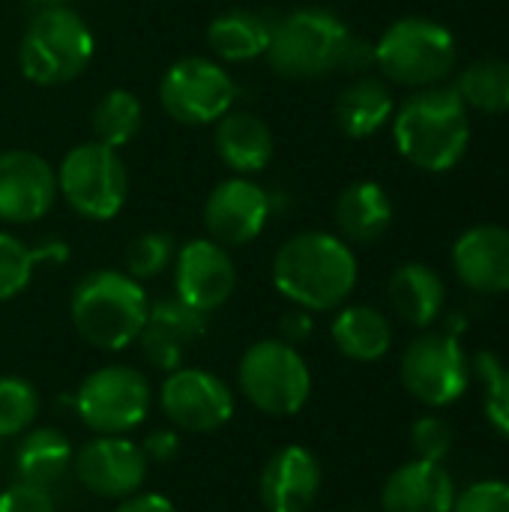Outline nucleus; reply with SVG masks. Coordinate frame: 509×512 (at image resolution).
Instances as JSON below:
<instances>
[{
    "label": "nucleus",
    "instance_id": "f257e3e1",
    "mask_svg": "<svg viewBox=\"0 0 509 512\" xmlns=\"http://www.w3.org/2000/svg\"><path fill=\"white\" fill-rule=\"evenodd\" d=\"M267 63L291 81H312L330 72H363L375 63V45L348 30L330 9L303 6L273 24Z\"/></svg>",
    "mask_w": 509,
    "mask_h": 512
},
{
    "label": "nucleus",
    "instance_id": "f03ea898",
    "mask_svg": "<svg viewBox=\"0 0 509 512\" xmlns=\"http://www.w3.org/2000/svg\"><path fill=\"white\" fill-rule=\"evenodd\" d=\"M357 255L330 231H300L273 255V285L297 309L330 312L357 288Z\"/></svg>",
    "mask_w": 509,
    "mask_h": 512
},
{
    "label": "nucleus",
    "instance_id": "7ed1b4c3",
    "mask_svg": "<svg viewBox=\"0 0 509 512\" xmlns=\"http://www.w3.org/2000/svg\"><path fill=\"white\" fill-rule=\"evenodd\" d=\"M393 138L414 168L450 171L462 162L471 141L468 105L456 87H423L393 111Z\"/></svg>",
    "mask_w": 509,
    "mask_h": 512
},
{
    "label": "nucleus",
    "instance_id": "20e7f679",
    "mask_svg": "<svg viewBox=\"0 0 509 512\" xmlns=\"http://www.w3.org/2000/svg\"><path fill=\"white\" fill-rule=\"evenodd\" d=\"M150 312V297L126 270H90L69 297V318L75 333L108 354L138 342Z\"/></svg>",
    "mask_w": 509,
    "mask_h": 512
},
{
    "label": "nucleus",
    "instance_id": "39448f33",
    "mask_svg": "<svg viewBox=\"0 0 509 512\" xmlns=\"http://www.w3.org/2000/svg\"><path fill=\"white\" fill-rule=\"evenodd\" d=\"M96 39L87 21L63 6H42L18 45V66L27 81L39 87H60L75 81L93 60Z\"/></svg>",
    "mask_w": 509,
    "mask_h": 512
},
{
    "label": "nucleus",
    "instance_id": "423d86ee",
    "mask_svg": "<svg viewBox=\"0 0 509 512\" xmlns=\"http://www.w3.org/2000/svg\"><path fill=\"white\" fill-rule=\"evenodd\" d=\"M237 384L246 402L267 417H294L312 396V372L300 348L282 339L249 345L237 366Z\"/></svg>",
    "mask_w": 509,
    "mask_h": 512
},
{
    "label": "nucleus",
    "instance_id": "0eeeda50",
    "mask_svg": "<svg viewBox=\"0 0 509 512\" xmlns=\"http://www.w3.org/2000/svg\"><path fill=\"white\" fill-rule=\"evenodd\" d=\"M375 66L393 84L435 87L456 66V39L432 18H399L375 42Z\"/></svg>",
    "mask_w": 509,
    "mask_h": 512
},
{
    "label": "nucleus",
    "instance_id": "6e6552de",
    "mask_svg": "<svg viewBox=\"0 0 509 512\" xmlns=\"http://www.w3.org/2000/svg\"><path fill=\"white\" fill-rule=\"evenodd\" d=\"M54 171L63 201L90 222L114 219L129 198V171L120 150L99 141L72 147Z\"/></svg>",
    "mask_w": 509,
    "mask_h": 512
},
{
    "label": "nucleus",
    "instance_id": "1a4fd4ad",
    "mask_svg": "<svg viewBox=\"0 0 509 512\" xmlns=\"http://www.w3.org/2000/svg\"><path fill=\"white\" fill-rule=\"evenodd\" d=\"M75 414L96 435H126L138 429L153 408V387L135 366L93 369L75 390Z\"/></svg>",
    "mask_w": 509,
    "mask_h": 512
},
{
    "label": "nucleus",
    "instance_id": "9d476101",
    "mask_svg": "<svg viewBox=\"0 0 509 512\" xmlns=\"http://www.w3.org/2000/svg\"><path fill=\"white\" fill-rule=\"evenodd\" d=\"M237 84L213 57H180L159 81L165 114L183 126H210L234 108Z\"/></svg>",
    "mask_w": 509,
    "mask_h": 512
},
{
    "label": "nucleus",
    "instance_id": "9b49d317",
    "mask_svg": "<svg viewBox=\"0 0 509 512\" xmlns=\"http://www.w3.org/2000/svg\"><path fill=\"white\" fill-rule=\"evenodd\" d=\"M405 390L429 405L447 408L459 402L471 384V360L453 333H423L402 354Z\"/></svg>",
    "mask_w": 509,
    "mask_h": 512
},
{
    "label": "nucleus",
    "instance_id": "f8f14e48",
    "mask_svg": "<svg viewBox=\"0 0 509 512\" xmlns=\"http://www.w3.org/2000/svg\"><path fill=\"white\" fill-rule=\"evenodd\" d=\"M159 408L168 417L171 429L189 435H210L231 423L234 393L231 387L198 366H180L168 372L159 387Z\"/></svg>",
    "mask_w": 509,
    "mask_h": 512
},
{
    "label": "nucleus",
    "instance_id": "ddd939ff",
    "mask_svg": "<svg viewBox=\"0 0 509 512\" xmlns=\"http://www.w3.org/2000/svg\"><path fill=\"white\" fill-rule=\"evenodd\" d=\"M72 471L90 495L123 501L144 489L150 465L141 447L126 435H96L78 447Z\"/></svg>",
    "mask_w": 509,
    "mask_h": 512
},
{
    "label": "nucleus",
    "instance_id": "4468645a",
    "mask_svg": "<svg viewBox=\"0 0 509 512\" xmlns=\"http://www.w3.org/2000/svg\"><path fill=\"white\" fill-rule=\"evenodd\" d=\"M273 213L270 195L252 177H228L213 186L204 201V228L207 237L225 249L246 246L261 237Z\"/></svg>",
    "mask_w": 509,
    "mask_h": 512
},
{
    "label": "nucleus",
    "instance_id": "2eb2a0df",
    "mask_svg": "<svg viewBox=\"0 0 509 512\" xmlns=\"http://www.w3.org/2000/svg\"><path fill=\"white\" fill-rule=\"evenodd\" d=\"M237 288V267L225 246L210 237H195L177 246L174 258V297L210 315L222 309Z\"/></svg>",
    "mask_w": 509,
    "mask_h": 512
},
{
    "label": "nucleus",
    "instance_id": "dca6fc26",
    "mask_svg": "<svg viewBox=\"0 0 509 512\" xmlns=\"http://www.w3.org/2000/svg\"><path fill=\"white\" fill-rule=\"evenodd\" d=\"M57 195V171L45 156L33 150L0 153V222H39L51 213Z\"/></svg>",
    "mask_w": 509,
    "mask_h": 512
},
{
    "label": "nucleus",
    "instance_id": "f3484780",
    "mask_svg": "<svg viewBox=\"0 0 509 512\" xmlns=\"http://www.w3.org/2000/svg\"><path fill=\"white\" fill-rule=\"evenodd\" d=\"M207 333V315L186 306L177 297H165L150 303L147 324L138 336L141 357L156 372H177L186 363L192 345H198Z\"/></svg>",
    "mask_w": 509,
    "mask_h": 512
},
{
    "label": "nucleus",
    "instance_id": "a211bd4d",
    "mask_svg": "<svg viewBox=\"0 0 509 512\" xmlns=\"http://www.w3.org/2000/svg\"><path fill=\"white\" fill-rule=\"evenodd\" d=\"M324 471L312 450L300 444L279 447L261 468L258 498L267 512H309L321 495Z\"/></svg>",
    "mask_w": 509,
    "mask_h": 512
},
{
    "label": "nucleus",
    "instance_id": "6ab92c4d",
    "mask_svg": "<svg viewBox=\"0 0 509 512\" xmlns=\"http://www.w3.org/2000/svg\"><path fill=\"white\" fill-rule=\"evenodd\" d=\"M453 267L462 285L477 294L509 291V228L477 225L453 246Z\"/></svg>",
    "mask_w": 509,
    "mask_h": 512
},
{
    "label": "nucleus",
    "instance_id": "aec40b11",
    "mask_svg": "<svg viewBox=\"0 0 509 512\" xmlns=\"http://www.w3.org/2000/svg\"><path fill=\"white\" fill-rule=\"evenodd\" d=\"M456 495V483L444 465L414 459L387 477L381 512H453Z\"/></svg>",
    "mask_w": 509,
    "mask_h": 512
},
{
    "label": "nucleus",
    "instance_id": "412c9836",
    "mask_svg": "<svg viewBox=\"0 0 509 512\" xmlns=\"http://www.w3.org/2000/svg\"><path fill=\"white\" fill-rule=\"evenodd\" d=\"M213 144H216V156L222 159V165L240 177H252L264 171L276 147L273 129L267 126V120L240 108H231L228 114L216 120Z\"/></svg>",
    "mask_w": 509,
    "mask_h": 512
},
{
    "label": "nucleus",
    "instance_id": "4be33fe9",
    "mask_svg": "<svg viewBox=\"0 0 509 512\" xmlns=\"http://www.w3.org/2000/svg\"><path fill=\"white\" fill-rule=\"evenodd\" d=\"M393 222V201L375 180L351 183L336 201V225L345 243L369 246L387 234Z\"/></svg>",
    "mask_w": 509,
    "mask_h": 512
},
{
    "label": "nucleus",
    "instance_id": "5701e85b",
    "mask_svg": "<svg viewBox=\"0 0 509 512\" xmlns=\"http://www.w3.org/2000/svg\"><path fill=\"white\" fill-rule=\"evenodd\" d=\"M387 297H390L393 312L405 324H411V327H429L444 312L447 288H444V279L429 264L411 261V264H402L390 276Z\"/></svg>",
    "mask_w": 509,
    "mask_h": 512
},
{
    "label": "nucleus",
    "instance_id": "b1692460",
    "mask_svg": "<svg viewBox=\"0 0 509 512\" xmlns=\"http://www.w3.org/2000/svg\"><path fill=\"white\" fill-rule=\"evenodd\" d=\"M330 336H333V345L339 348V354L354 363H375V360L387 357V351L393 345L390 318L381 309L366 306V303L342 306L330 324Z\"/></svg>",
    "mask_w": 509,
    "mask_h": 512
},
{
    "label": "nucleus",
    "instance_id": "393cba45",
    "mask_svg": "<svg viewBox=\"0 0 509 512\" xmlns=\"http://www.w3.org/2000/svg\"><path fill=\"white\" fill-rule=\"evenodd\" d=\"M273 24L276 21L255 9H228L210 21L207 45L225 63H249L267 54Z\"/></svg>",
    "mask_w": 509,
    "mask_h": 512
},
{
    "label": "nucleus",
    "instance_id": "a878e982",
    "mask_svg": "<svg viewBox=\"0 0 509 512\" xmlns=\"http://www.w3.org/2000/svg\"><path fill=\"white\" fill-rule=\"evenodd\" d=\"M72 459H75V447L60 429L54 426L27 429L15 450V474L24 483L51 489L72 471Z\"/></svg>",
    "mask_w": 509,
    "mask_h": 512
},
{
    "label": "nucleus",
    "instance_id": "bb28decb",
    "mask_svg": "<svg viewBox=\"0 0 509 512\" xmlns=\"http://www.w3.org/2000/svg\"><path fill=\"white\" fill-rule=\"evenodd\" d=\"M393 93L381 78L360 75L336 99V123L348 138H369L393 120Z\"/></svg>",
    "mask_w": 509,
    "mask_h": 512
},
{
    "label": "nucleus",
    "instance_id": "cd10ccee",
    "mask_svg": "<svg viewBox=\"0 0 509 512\" xmlns=\"http://www.w3.org/2000/svg\"><path fill=\"white\" fill-rule=\"evenodd\" d=\"M141 126H144V105L132 90H123V87L108 90L96 102L93 117H90L93 141L114 147V150H123L126 144H132Z\"/></svg>",
    "mask_w": 509,
    "mask_h": 512
},
{
    "label": "nucleus",
    "instance_id": "c85d7f7f",
    "mask_svg": "<svg viewBox=\"0 0 509 512\" xmlns=\"http://www.w3.org/2000/svg\"><path fill=\"white\" fill-rule=\"evenodd\" d=\"M456 93L465 105L483 114H507L509 111V60H477L471 63L456 84Z\"/></svg>",
    "mask_w": 509,
    "mask_h": 512
},
{
    "label": "nucleus",
    "instance_id": "c756f323",
    "mask_svg": "<svg viewBox=\"0 0 509 512\" xmlns=\"http://www.w3.org/2000/svg\"><path fill=\"white\" fill-rule=\"evenodd\" d=\"M177 258V240L168 231H141L138 237L129 240L126 252H123V270L138 279H156L162 276L168 267H174Z\"/></svg>",
    "mask_w": 509,
    "mask_h": 512
},
{
    "label": "nucleus",
    "instance_id": "7c9ffc66",
    "mask_svg": "<svg viewBox=\"0 0 509 512\" xmlns=\"http://www.w3.org/2000/svg\"><path fill=\"white\" fill-rule=\"evenodd\" d=\"M39 417V393L21 375H0V438H18Z\"/></svg>",
    "mask_w": 509,
    "mask_h": 512
},
{
    "label": "nucleus",
    "instance_id": "2f4dec72",
    "mask_svg": "<svg viewBox=\"0 0 509 512\" xmlns=\"http://www.w3.org/2000/svg\"><path fill=\"white\" fill-rule=\"evenodd\" d=\"M474 372L483 381V411L498 435L509 441V366L495 354L480 351L474 357Z\"/></svg>",
    "mask_w": 509,
    "mask_h": 512
},
{
    "label": "nucleus",
    "instance_id": "473e14b6",
    "mask_svg": "<svg viewBox=\"0 0 509 512\" xmlns=\"http://www.w3.org/2000/svg\"><path fill=\"white\" fill-rule=\"evenodd\" d=\"M33 249L21 243L15 234L0 231V303L15 300L33 282Z\"/></svg>",
    "mask_w": 509,
    "mask_h": 512
},
{
    "label": "nucleus",
    "instance_id": "72a5a7b5",
    "mask_svg": "<svg viewBox=\"0 0 509 512\" xmlns=\"http://www.w3.org/2000/svg\"><path fill=\"white\" fill-rule=\"evenodd\" d=\"M411 450H414V459H423V462H435L441 465L450 450H453V429L447 420L429 414V417H420L411 429Z\"/></svg>",
    "mask_w": 509,
    "mask_h": 512
},
{
    "label": "nucleus",
    "instance_id": "f704fd0d",
    "mask_svg": "<svg viewBox=\"0 0 509 512\" xmlns=\"http://www.w3.org/2000/svg\"><path fill=\"white\" fill-rule=\"evenodd\" d=\"M453 512H509V483L483 480L456 495Z\"/></svg>",
    "mask_w": 509,
    "mask_h": 512
},
{
    "label": "nucleus",
    "instance_id": "c9c22d12",
    "mask_svg": "<svg viewBox=\"0 0 509 512\" xmlns=\"http://www.w3.org/2000/svg\"><path fill=\"white\" fill-rule=\"evenodd\" d=\"M0 512H57V504L45 486L15 480L6 492H0Z\"/></svg>",
    "mask_w": 509,
    "mask_h": 512
},
{
    "label": "nucleus",
    "instance_id": "e433bc0d",
    "mask_svg": "<svg viewBox=\"0 0 509 512\" xmlns=\"http://www.w3.org/2000/svg\"><path fill=\"white\" fill-rule=\"evenodd\" d=\"M147 465H168L180 456V435L177 429H153L147 432V438L138 444Z\"/></svg>",
    "mask_w": 509,
    "mask_h": 512
},
{
    "label": "nucleus",
    "instance_id": "4c0bfd02",
    "mask_svg": "<svg viewBox=\"0 0 509 512\" xmlns=\"http://www.w3.org/2000/svg\"><path fill=\"white\" fill-rule=\"evenodd\" d=\"M312 330H315V321H312V312L306 309H288L282 318H279V339L300 348L312 339Z\"/></svg>",
    "mask_w": 509,
    "mask_h": 512
},
{
    "label": "nucleus",
    "instance_id": "58836bf2",
    "mask_svg": "<svg viewBox=\"0 0 509 512\" xmlns=\"http://www.w3.org/2000/svg\"><path fill=\"white\" fill-rule=\"evenodd\" d=\"M114 512H177V507L171 504V498L159 495V492H135L123 501H117Z\"/></svg>",
    "mask_w": 509,
    "mask_h": 512
},
{
    "label": "nucleus",
    "instance_id": "ea45409f",
    "mask_svg": "<svg viewBox=\"0 0 509 512\" xmlns=\"http://www.w3.org/2000/svg\"><path fill=\"white\" fill-rule=\"evenodd\" d=\"M30 249H33V261H36V267H39V264H48V261L63 264V261H66V255H69V249H66L60 240L42 243V246H30Z\"/></svg>",
    "mask_w": 509,
    "mask_h": 512
},
{
    "label": "nucleus",
    "instance_id": "a19ab883",
    "mask_svg": "<svg viewBox=\"0 0 509 512\" xmlns=\"http://www.w3.org/2000/svg\"><path fill=\"white\" fill-rule=\"evenodd\" d=\"M39 3H45V6H54V3H63V0H39Z\"/></svg>",
    "mask_w": 509,
    "mask_h": 512
}]
</instances>
